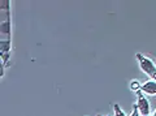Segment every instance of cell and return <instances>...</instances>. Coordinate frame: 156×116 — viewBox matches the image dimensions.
I'll list each match as a JSON object with an SVG mask.
<instances>
[{
    "label": "cell",
    "mask_w": 156,
    "mask_h": 116,
    "mask_svg": "<svg viewBox=\"0 0 156 116\" xmlns=\"http://www.w3.org/2000/svg\"><path fill=\"white\" fill-rule=\"evenodd\" d=\"M136 59L139 61V65H140V68H142V71L146 74H148L151 78H152V81L156 82V67L154 63L151 61L148 57L143 56L142 54H136Z\"/></svg>",
    "instance_id": "obj_1"
},
{
    "label": "cell",
    "mask_w": 156,
    "mask_h": 116,
    "mask_svg": "<svg viewBox=\"0 0 156 116\" xmlns=\"http://www.w3.org/2000/svg\"><path fill=\"white\" fill-rule=\"evenodd\" d=\"M136 107L142 116H150V103L142 91H136Z\"/></svg>",
    "instance_id": "obj_2"
},
{
    "label": "cell",
    "mask_w": 156,
    "mask_h": 116,
    "mask_svg": "<svg viewBox=\"0 0 156 116\" xmlns=\"http://www.w3.org/2000/svg\"><path fill=\"white\" fill-rule=\"evenodd\" d=\"M11 54V39H2L0 41V56H2L3 65L7 64Z\"/></svg>",
    "instance_id": "obj_3"
},
{
    "label": "cell",
    "mask_w": 156,
    "mask_h": 116,
    "mask_svg": "<svg viewBox=\"0 0 156 116\" xmlns=\"http://www.w3.org/2000/svg\"><path fill=\"white\" fill-rule=\"evenodd\" d=\"M140 91H142L143 94L156 95V82L152 81V80L144 82L143 85H140Z\"/></svg>",
    "instance_id": "obj_4"
},
{
    "label": "cell",
    "mask_w": 156,
    "mask_h": 116,
    "mask_svg": "<svg viewBox=\"0 0 156 116\" xmlns=\"http://www.w3.org/2000/svg\"><path fill=\"white\" fill-rule=\"evenodd\" d=\"M0 34L5 35L7 39H11V20H9V14L5 17V20L0 22Z\"/></svg>",
    "instance_id": "obj_5"
},
{
    "label": "cell",
    "mask_w": 156,
    "mask_h": 116,
    "mask_svg": "<svg viewBox=\"0 0 156 116\" xmlns=\"http://www.w3.org/2000/svg\"><path fill=\"white\" fill-rule=\"evenodd\" d=\"M130 89L131 91H134V93H136V91H139L140 90V84L136 80H133L130 82Z\"/></svg>",
    "instance_id": "obj_6"
},
{
    "label": "cell",
    "mask_w": 156,
    "mask_h": 116,
    "mask_svg": "<svg viewBox=\"0 0 156 116\" xmlns=\"http://www.w3.org/2000/svg\"><path fill=\"white\" fill-rule=\"evenodd\" d=\"M113 111H115V116H126L125 112H124L122 110H121V107H120V106L117 104V103L113 106Z\"/></svg>",
    "instance_id": "obj_7"
},
{
    "label": "cell",
    "mask_w": 156,
    "mask_h": 116,
    "mask_svg": "<svg viewBox=\"0 0 156 116\" xmlns=\"http://www.w3.org/2000/svg\"><path fill=\"white\" fill-rule=\"evenodd\" d=\"M130 116H140V112H139V110L138 107H136V104H134V107H133V112H131Z\"/></svg>",
    "instance_id": "obj_8"
},
{
    "label": "cell",
    "mask_w": 156,
    "mask_h": 116,
    "mask_svg": "<svg viewBox=\"0 0 156 116\" xmlns=\"http://www.w3.org/2000/svg\"><path fill=\"white\" fill-rule=\"evenodd\" d=\"M151 116H156V110L154 111V114H152V115H151Z\"/></svg>",
    "instance_id": "obj_9"
},
{
    "label": "cell",
    "mask_w": 156,
    "mask_h": 116,
    "mask_svg": "<svg viewBox=\"0 0 156 116\" xmlns=\"http://www.w3.org/2000/svg\"><path fill=\"white\" fill-rule=\"evenodd\" d=\"M98 116H101V115H98Z\"/></svg>",
    "instance_id": "obj_10"
},
{
    "label": "cell",
    "mask_w": 156,
    "mask_h": 116,
    "mask_svg": "<svg viewBox=\"0 0 156 116\" xmlns=\"http://www.w3.org/2000/svg\"><path fill=\"white\" fill-rule=\"evenodd\" d=\"M150 116H151V115H150Z\"/></svg>",
    "instance_id": "obj_11"
}]
</instances>
